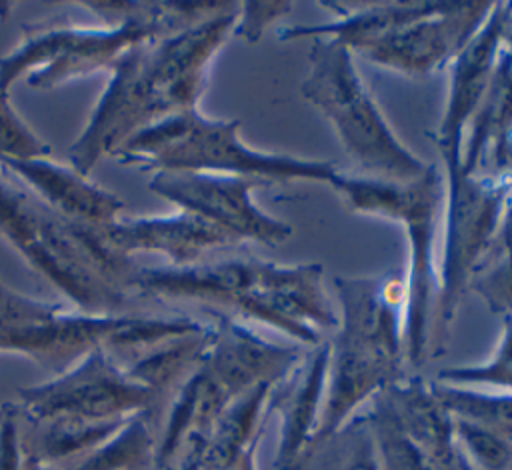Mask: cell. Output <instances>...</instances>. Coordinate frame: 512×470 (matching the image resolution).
Wrapping results in <instances>:
<instances>
[{
    "label": "cell",
    "mask_w": 512,
    "mask_h": 470,
    "mask_svg": "<svg viewBox=\"0 0 512 470\" xmlns=\"http://www.w3.org/2000/svg\"><path fill=\"white\" fill-rule=\"evenodd\" d=\"M436 380L472 388L490 386L512 394V320H504L502 338L488 360L472 366L446 368L438 372Z\"/></svg>",
    "instance_id": "22"
},
{
    "label": "cell",
    "mask_w": 512,
    "mask_h": 470,
    "mask_svg": "<svg viewBox=\"0 0 512 470\" xmlns=\"http://www.w3.org/2000/svg\"><path fill=\"white\" fill-rule=\"evenodd\" d=\"M354 52L334 38H314L302 96L328 120L360 176L408 182L430 164L394 134L354 64Z\"/></svg>",
    "instance_id": "9"
},
{
    "label": "cell",
    "mask_w": 512,
    "mask_h": 470,
    "mask_svg": "<svg viewBox=\"0 0 512 470\" xmlns=\"http://www.w3.org/2000/svg\"><path fill=\"white\" fill-rule=\"evenodd\" d=\"M468 286L504 320H512V254L480 268Z\"/></svg>",
    "instance_id": "25"
},
{
    "label": "cell",
    "mask_w": 512,
    "mask_h": 470,
    "mask_svg": "<svg viewBox=\"0 0 512 470\" xmlns=\"http://www.w3.org/2000/svg\"><path fill=\"white\" fill-rule=\"evenodd\" d=\"M12 8V4H0V18L4 16V12H8Z\"/></svg>",
    "instance_id": "29"
},
{
    "label": "cell",
    "mask_w": 512,
    "mask_h": 470,
    "mask_svg": "<svg viewBox=\"0 0 512 470\" xmlns=\"http://www.w3.org/2000/svg\"><path fill=\"white\" fill-rule=\"evenodd\" d=\"M126 292L206 306L212 314L264 324L310 348L338 326L320 264H276L256 256L204 258L190 266L134 262Z\"/></svg>",
    "instance_id": "2"
},
{
    "label": "cell",
    "mask_w": 512,
    "mask_h": 470,
    "mask_svg": "<svg viewBox=\"0 0 512 470\" xmlns=\"http://www.w3.org/2000/svg\"><path fill=\"white\" fill-rule=\"evenodd\" d=\"M104 248L118 258L148 252L166 258L170 266H190L212 252L240 246L224 230L198 214L178 210L162 216L122 214L110 226L96 230Z\"/></svg>",
    "instance_id": "13"
},
{
    "label": "cell",
    "mask_w": 512,
    "mask_h": 470,
    "mask_svg": "<svg viewBox=\"0 0 512 470\" xmlns=\"http://www.w3.org/2000/svg\"><path fill=\"white\" fill-rule=\"evenodd\" d=\"M362 412L372 430L380 470H434L426 454L398 424L384 394L376 396Z\"/></svg>",
    "instance_id": "21"
},
{
    "label": "cell",
    "mask_w": 512,
    "mask_h": 470,
    "mask_svg": "<svg viewBox=\"0 0 512 470\" xmlns=\"http://www.w3.org/2000/svg\"><path fill=\"white\" fill-rule=\"evenodd\" d=\"M228 2H84L98 26L76 22H34L22 28L18 44L0 58V90L16 80L32 90H52L90 74L110 72L132 46L182 32Z\"/></svg>",
    "instance_id": "3"
},
{
    "label": "cell",
    "mask_w": 512,
    "mask_h": 470,
    "mask_svg": "<svg viewBox=\"0 0 512 470\" xmlns=\"http://www.w3.org/2000/svg\"><path fill=\"white\" fill-rule=\"evenodd\" d=\"M338 326L328 338V380L316 444L376 396L402 380L406 360V278L400 272L378 276H336Z\"/></svg>",
    "instance_id": "4"
},
{
    "label": "cell",
    "mask_w": 512,
    "mask_h": 470,
    "mask_svg": "<svg viewBox=\"0 0 512 470\" xmlns=\"http://www.w3.org/2000/svg\"><path fill=\"white\" fill-rule=\"evenodd\" d=\"M0 236L70 306L98 316L132 314L126 276L134 260L110 254L96 230L66 222L2 168Z\"/></svg>",
    "instance_id": "5"
},
{
    "label": "cell",
    "mask_w": 512,
    "mask_h": 470,
    "mask_svg": "<svg viewBox=\"0 0 512 470\" xmlns=\"http://www.w3.org/2000/svg\"><path fill=\"white\" fill-rule=\"evenodd\" d=\"M434 398L454 418L512 440V394L472 386L428 382Z\"/></svg>",
    "instance_id": "20"
},
{
    "label": "cell",
    "mask_w": 512,
    "mask_h": 470,
    "mask_svg": "<svg viewBox=\"0 0 512 470\" xmlns=\"http://www.w3.org/2000/svg\"><path fill=\"white\" fill-rule=\"evenodd\" d=\"M0 168L74 226L100 230L126 212L120 196L76 172L70 164L54 162L50 156L30 160L0 158Z\"/></svg>",
    "instance_id": "14"
},
{
    "label": "cell",
    "mask_w": 512,
    "mask_h": 470,
    "mask_svg": "<svg viewBox=\"0 0 512 470\" xmlns=\"http://www.w3.org/2000/svg\"><path fill=\"white\" fill-rule=\"evenodd\" d=\"M52 148L16 112L6 90H0V158H48Z\"/></svg>",
    "instance_id": "24"
},
{
    "label": "cell",
    "mask_w": 512,
    "mask_h": 470,
    "mask_svg": "<svg viewBox=\"0 0 512 470\" xmlns=\"http://www.w3.org/2000/svg\"><path fill=\"white\" fill-rule=\"evenodd\" d=\"M110 158L150 174L208 172L266 184L304 180L330 186L340 172L330 160L256 150L242 140L238 120L210 118L200 108L182 110L140 128Z\"/></svg>",
    "instance_id": "7"
},
{
    "label": "cell",
    "mask_w": 512,
    "mask_h": 470,
    "mask_svg": "<svg viewBox=\"0 0 512 470\" xmlns=\"http://www.w3.org/2000/svg\"><path fill=\"white\" fill-rule=\"evenodd\" d=\"M328 380V340L302 352L272 388L270 412L280 416L276 470H290L316 436Z\"/></svg>",
    "instance_id": "15"
},
{
    "label": "cell",
    "mask_w": 512,
    "mask_h": 470,
    "mask_svg": "<svg viewBox=\"0 0 512 470\" xmlns=\"http://www.w3.org/2000/svg\"><path fill=\"white\" fill-rule=\"evenodd\" d=\"M156 432L148 418H132L116 436L78 458L60 464H42L22 456V470H138L152 466Z\"/></svg>",
    "instance_id": "18"
},
{
    "label": "cell",
    "mask_w": 512,
    "mask_h": 470,
    "mask_svg": "<svg viewBox=\"0 0 512 470\" xmlns=\"http://www.w3.org/2000/svg\"><path fill=\"white\" fill-rule=\"evenodd\" d=\"M22 418L132 420L144 416L158 432L166 402L106 348L92 350L62 374L18 390Z\"/></svg>",
    "instance_id": "10"
},
{
    "label": "cell",
    "mask_w": 512,
    "mask_h": 470,
    "mask_svg": "<svg viewBox=\"0 0 512 470\" xmlns=\"http://www.w3.org/2000/svg\"><path fill=\"white\" fill-rule=\"evenodd\" d=\"M290 10L288 2H272V4H240L238 10V22L234 28V34L240 36L246 42H256L264 28L274 22L278 16L286 14Z\"/></svg>",
    "instance_id": "26"
},
{
    "label": "cell",
    "mask_w": 512,
    "mask_h": 470,
    "mask_svg": "<svg viewBox=\"0 0 512 470\" xmlns=\"http://www.w3.org/2000/svg\"><path fill=\"white\" fill-rule=\"evenodd\" d=\"M454 430L460 448L476 470H512V440L464 420H454Z\"/></svg>",
    "instance_id": "23"
},
{
    "label": "cell",
    "mask_w": 512,
    "mask_h": 470,
    "mask_svg": "<svg viewBox=\"0 0 512 470\" xmlns=\"http://www.w3.org/2000/svg\"><path fill=\"white\" fill-rule=\"evenodd\" d=\"M492 10L494 4L486 2H430L424 14L376 38L358 54L406 76H426L452 64Z\"/></svg>",
    "instance_id": "12"
},
{
    "label": "cell",
    "mask_w": 512,
    "mask_h": 470,
    "mask_svg": "<svg viewBox=\"0 0 512 470\" xmlns=\"http://www.w3.org/2000/svg\"><path fill=\"white\" fill-rule=\"evenodd\" d=\"M128 422L130 420L98 422L78 418L26 420L20 416V450L22 456L42 464H60L102 446Z\"/></svg>",
    "instance_id": "17"
},
{
    "label": "cell",
    "mask_w": 512,
    "mask_h": 470,
    "mask_svg": "<svg viewBox=\"0 0 512 470\" xmlns=\"http://www.w3.org/2000/svg\"><path fill=\"white\" fill-rule=\"evenodd\" d=\"M266 182L208 172H156L148 188L178 210L198 214L224 230L238 244L258 242L270 248L292 236V226L254 202V190Z\"/></svg>",
    "instance_id": "11"
},
{
    "label": "cell",
    "mask_w": 512,
    "mask_h": 470,
    "mask_svg": "<svg viewBox=\"0 0 512 470\" xmlns=\"http://www.w3.org/2000/svg\"><path fill=\"white\" fill-rule=\"evenodd\" d=\"M0 470H22L20 414L16 402L0 406Z\"/></svg>",
    "instance_id": "27"
},
{
    "label": "cell",
    "mask_w": 512,
    "mask_h": 470,
    "mask_svg": "<svg viewBox=\"0 0 512 470\" xmlns=\"http://www.w3.org/2000/svg\"><path fill=\"white\" fill-rule=\"evenodd\" d=\"M240 4L228 2L210 18L164 38L128 48L110 68L88 120L70 144L68 164L90 176L140 128L198 108L214 56L234 34Z\"/></svg>",
    "instance_id": "1"
},
{
    "label": "cell",
    "mask_w": 512,
    "mask_h": 470,
    "mask_svg": "<svg viewBox=\"0 0 512 470\" xmlns=\"http://www.w3.org/2000/svg\"><path fill=\"white\" fill-rule=\"evenodd\" d=\"M290 470H380L364 412L328 438L308 446Z\"/></svg>",
    "instance_id": "19"
},
{
    "label": "cell",
    "mask_w": 512,
    "mask_h": 470,
    "mask_svg": "<svg viewBox=\"0 0 512 470\" xmlns=\"http://www.w3.org/2000/svg\"><path fill=\"white\" fill-rule=\"evenodd\" d=\"M204 326L186 314H88L70 304L26 296L0 280V354L24 356L50 376L98 348L126 362L162 340Z\"/></svg>",
    "instance_id": "6"
},
{
    "label": "cell",
    "mask_w": 512,
    "mask_h": 470,
    "mask_svg": "<svg viewBox=\"0 0 512 470\" xmlns=\"http://www.w3.org/2000/svg\"><path fill=\"white\" fill-rule=\"evenodd\" d=\"M256 456H258V450H250L248 454H244L236 464L224 468V470H258L256 466Z\"/></svg>",
    "instance_id": "28"
},
{
    "label": "cell",
    "mask_w": 512,
    "mask_h": 470,
    "mask_svg": "<svg viewBox=\"0 0 512 470\" xmlns=\"http://www.w3.org/2000/svg\"><path fill=\"white\" fill-rule=\"evenodd\" d=\"M382 394L398 424L426 454L434 470H476L458 444L452 416L434 398L428 382L402 378Z\"/></svg>",
    "instance_id": "16"
},
{
    "label": "cell",
    "mask_w": 512,
    "mask_h": 470,
    "mask_svg": "<svg viewBox=\"0 0 512 470\" xmlns=\"http://www.w3.org/2000/svg\"><path fill=\"white\" fill-rule=\"evenodd\" d=\"M348 208L360 214L382 216L404 226L408 238L406 278V360L420 366L430 352V330L440 296V276L434 260V242L444 202V178L436 164L408 182L338 174L332 184Z\"/></svg>",
    "instance_id": "8"
}]
</instances>
